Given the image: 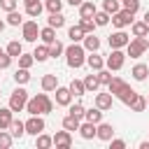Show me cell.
Listing matches in <instances>:
<instances>
[{
    "mask_svg": "<svg viewBox=\"0 0 149 149\" xmlns=\"http://www.w3.org/2000/svg\"><path fill=\"white\" fill-rule=\"evenodd\" d=\"M65 63H68V68H72V70H79L81 65H86V49L79 44V42H72L70 47H65Z\"/></svg>",
    "mask_w": 149,
    "mask_h": 149,
    "instance_id": "1",
    "label": "cell"
},
{
    "mask_svg": "<svg viewBox=\"0 0 149 149\" xmlns=\"http://www.w3.org/2000/svg\"><path fill=\"white\" fill-rule=\"evenodd\" d=\"M126 86H128V84H126L121 77H112V79H109V84H107V88H109V93H112V95H119Z\"/></svg>",
    "mask_w": 149,
    "mask_h": 149,
    "instance_id": "20",
    "label": "cell"
},
{
    "mask_svg": "<svg viewBox=\"0 0 149 149\" xmlns=\"http://www.w3.org/2000/svg\"><path fill=\"white\" fill-rule=\"evenodd\" d=\"M84 86H86V93H91V91H98L100 88V81H98V74H86V79H84Z\"/></svg>",
    "mask_w": 149,
    "mask_h": 149,
    "instance_id": "31",
    "label": "cell"
},
{
    "mask_svg": "<svg viewBox=\"0 0 149 149\" xmlns=\"http://www.w3.org/2000/svg\"><path fill=\"white\" fill-rule=\"evenodd\" d=\"M84 35H86V33L81 30V26H79V23H77V26H72V28L68 30V37H70L72 42H81V40H84Z\"/></svg>",
    "mask_w": 149,
    "mask_h": 149,
    "instance_id": "38",
    "label": "cell"
},
{
    "mask_svg": "<svg viewBox=\"0 0 149 149\" xmlns=\"http://www.w3.org/2000/svg\"><path fill=\"white\" fill-rule=\"evenodd\" d=\"M95 12H98V7H95V2H91V0H84V2L79 5V16H81V19H93Z\"/></svg>",
    "mask_w": 149,
    "mask_h": 149,
    "instance_id": "15",
    "label": "cell"
},
{
    "mask_svg": "<svg viewBox=\"0 0 149 149\" xmlns=\"http://www.w3.org/2000/svg\"><path fill=\"white\" fill-rule=\"evenodd\" d=\"M42 9H44V5H42L40 0H35V2H30V5H26V14H28L30 19H37V16L42 14Z\"/></svg>",
    "mask_w": 149,
    "mask_h": 149,
    "instance_id": "28",
    "label": "cell"
},
{
    "mask_svg": "<svg viewBox=\"0 0 149 149\" xmlns=\"http://www.w3.org/2000/svg\"><path fill=\"white\" fill-rule=\"evenodd\" d=\"M40 84H42V91L51 93V91H56V86H58V79H56V74H44Z\"/></svg>",
    "mask_w": 149,
    "mask_h": 149,
    "instance_id": "22",
    "label": "cell"
},
{
    "mask_svg": "<svg viewBox=\"0 0 149 149\" xmlns=\"http://www.w3.org/2000/svg\"><path fill=\"white\" fill-rule=\"evenodd\" d=\"M40 40H42L44 44H51V42L56 40V28H51V26L40 28Z\"/></svg>",
    "mask_w": 149,
    "mask_h": 149,
    "instance_id": "29",
    "label": "cell"
},
{
    "mask_svg": "<svg viewBox=\"0 0 149 149\" xmlns=\"http://www.w3.org/2000/svg\"><path fill=\"white\" fill-rule=\"evenodd\" d=\"M123 63H126V54L121 49H112V54L105 58V68L107 70H121Z\"/></svg>",
    "mask_w": 149,
    "mask_h": 149,
    "instance_id": "4",
    "label": "cell"
},
{
    "mask_svg": "<svg viewBox=\"0 0 149 149\" xmlns=\"http://www.w3.org/2000/svg\"><path fill=\"white\" fill-rule=\"evenodd\" d=\"M86 65H88L93 72H98V70L105 68V58L98 56V51H91V56H86Z\"/></svg>",
    "mask_w": 149,
    "mask_h": 149,
    "instance_id": "13",
    "label": "cell"
},
{
    "mask_svg": "<svg viewBox=\"0 0 149 149\" xmlns=\"http://www.w3.org/2000/svg\"><path fill=\"white\" fill-rule=\"evenodd\" d=\"M49 26H51V28H56V30H58V28H63V26H65V16H63L61 12L49 14Z\"/></svg>",
    "mask_w": 149,
    "mask_h": 149,
    "instance_id": "37",
    "label": "cell"
},
{
    "mask_svg": "<svg viewBox=\"0 0 149 149\" xmlns=\"http://www.w3.org/2000/svg\"><path fill=\"white\" fill-rule=\"evenodd\" d=\"M35 144H37V149H49L54 144V137L51 135H44V130H42L40 135H35Z\"/></svg>",
    "mask_w": 149,
    "mask_h": 149,
    "instance_id": "30",
    "label": "cell"
},
{
    "mask_svg": "<svg viewBox=\"0 0 149 149\" xmlns=\"http://www.w3.org/2000/svg\"><path fill=\"white\" fill-rule=\"evenodd\" d=\"M95 137L102 140V142H109V140L114 137V126H112V123H105V121L95 123Z\"/></svg>",
    "mask_w": 149,
    "mask_h": 149,
    "instance_id": "10",
    "label": "cell"
},
{
    "mask_svg": "<svg viewBox=\"0 0 149 149\" xmlns=\"http://www.w3.org/2000/svg\"><path fill=\"white\" fill-rule=\"evenodd\" d=\"M79 123H81V119H77V116H72V114H68V116H63V128L65 130H77L79 128Z\"/></svg>",
    "mask_w": 149,
    "mask_h": 149,
    "instance_id": "34",
    "label": "cell"
},
{
    "mask_svg": "<svg viewBox=\"0 0 149 149\" xmlns=\"http://www.w3.org/2000/svg\"><path fill=\"white\" fill-rule=\"evenodd\" d=\"M121 9H126V12H130V14H137L140 0H121Z\"/></svg>",
    "mask_w": 149,
    "mask_h": 149,
    "instance_id": "41",
    "label": "cell"
},
{
    "mask_svg": "<svg viewBox=\"0 0 149 149\" xmlns=\"http://www.w3.org/2000/svg\"><path fill=\"white\" fill-rule=\"evenodd\" d=\"M84 119H86V121H91V123H100V121H102V109H100V107L84 109Z\"/></svg>",
    "mask_w": 149,
    "mask_h": 149,
    "instance_id": "23",
    "label": "cell"
},
{
    "mask_svg": "<svg viewBox=\"0 0 149 149\" xmlns=\"http://www.w3.org/2000/svg\"><path fill=\"white\" fill-rule=\"evenodd\" d=\"M147 107H149V98H147Z\"/></svg>",
    "mask_w": 149,
    "mask_h": 149,
    "instance_id": "60",
    "label": "cell"
},
{
    "mask_svg": "<svg viewBox=\"0 0 149 149\" xmlns=\"http://www.w3.org/2000/svg\"><path fill=\"white\" fill-rule=\"evenodd\" d=\"M9 65H12V56H9L7 51H5V54L0 56V70H7Z\"/></svg>",
    "mask_w": 149,
    "mask_h": 149,
    "instance_id": "51",
    "label": "cell"
},
{
    "mask_svg": "<svg viewBox=\"0 0 149 149\" xmlns=\"http://www.w3.org/2000/svg\"><path fill=\"white\" fill-rule=\"evenodd\" d=\"M23 112H28V114H42V107H40V100H37V95L28 98V102H26V109H23Z\"/></svg>",
    "mask_w": 149,
    "mask_h": 149,
    "instance_id": "33",
    "label": "cell"
},
{
    "mask_svg": "<svg viewBox=\"0 0 149 149\" xmlns=\"http://www.w3.org/2000/svg\"><path fill=\"white\" fill-rule=\"evenodd\" d=\"M12 133H7V130H0V149H9L12 147Z\"/></svg>",
    "mask_w": 149,
    "mask_h": 149,
    "instance_id": "48",
    "label": "cell"
},
{
    "mask_svg": "<svg viewBox=\"0 0 149 149\" xmlns=\"http://www.w3.org/2000/svg\"><path fill=\"white\" fill-rule=\"evenodd\" d=\"M54 137V144H56V149H70L72 147V133L70 130H58L56 135H51Z\"/></svg>",
    "mask_w": 149,
    "mask_h": 149,
    "instance_id": "9",
    "label": "cell"
},
{
    "mask_svg": "<svg viewBox=\"0 0 149 149\" xmlns=\"http://www.w3.org/2000/svg\"><path fill=\"white\" fill-rule=\"evenodd\" d=\"M68 88H70V93H72V95H77V98L86 95V86H84V81H81V79H72Z\"/></svg>",
    "mask_w": 149,
    "mask_h": 149,
    "instance_id": "26",
    "label": "cell"
},
{
    "mask_svg": "<svg viewBox=\"0 0 149 149\" xmlns=\"http://www.w3.org/2000/svg\"><path fill=\"white\" fill-rule=\"evenodd\" d=\"M79 135L84 137V140H93L95 137V123H91V121H84V123H79Z\"/></svg>",
    "mask_w": 149,
    "mask_h": 149,
    "instance_id": "18",
    "label": "cell"
},
{
    "mask_svg": "<svg viewBox=\"0 0 149 149\" xmlns=\"http://www.w3.org/2000/svg\"><path fill=\"white\" fill-rule=\"evenodd\" d=\"M14 81L21 84V86L28 84V81H30V72H28V68H19V70L14 72Z\"/></svg>",
    "mask_w": 149,
    "mask_h": 149,
    "instance_id": "35",
    "label": "cell"
},
{
    "mask_svg": "<svg viewBox=\"0 0 149 149\" xmlns=\"http://www.w3.org/2000/svg\"><path fill=\"white\" fill-rule=\"evenodd\" d=\"M21 35H23L26 42H37V37H40V26H37V21H23V23H21Z\"/></svg>",
    "mask_w": 149,
    "mask_h": 149,
    "instance_id": "6",
    "label": "cell"
},
{
    "mask_svg": "<svg viewBox=\"0 0 149 149\" xmlns=\"http://www.w3.org/2000/svg\"><path fill=\"white\" fill-rule=\"evenodd\" d=\"M37 100H40V107H42V114H49L51 109H54V100L47 95V91L44 93H37Z\"/></svg>",
    "mask_w": 149,
    "mask_h": 149,
    "instance_id": "27",
    "label": "cell"
},
{
    "mask_svg": "<svg viewBox=\"0 0 149 149\" xmlns=\"http://www.w3.org/2000/svg\"><path fill=\"white\" fill-rule=\"evenodd\" d=\"M102 9L112 16L114 12H119V9H121V0H102Z\"/></svg>",
    "mask_w": 149,
    "mask_h": 149,
    "instance_id": "40",
    "label": "cell"
},
{
    "mask_svg": "<svg viewBox=\"0 0 149 149\" xmlns=\"http://www.w3.org/2000/svg\"><path fill=\"white\" fill-rule=\"evenodd\" d=\"M128 107H130L133 112H144V109H147V98L137 93V95H135V100H133V102H130Z\"/></svg>",
    "mask_w": 149,
    "mask_h": 149,
    "instance_id": "36",
    "label": "cell"
},
{
    "mask_svg": "<svg viewBox=\"0 0 149 149\" xmlns=\"http://www.w3.org/2000/svg\"><path fill=\"white\" fill-rule=\"evenodd\" d=\"M9 133H12V137H23V135H26V123H23L21 119H12Z\"/></svg>",
    "mask_w": 149,
    "mask_h": 149,
    "instance_id": "21",
    "label": "cell"
},
{
    "mask_svg": "<svg viewBox=\"0 0 149 149\" xmlns=\"http://www.w3.org/2000/svg\"><path fill=\"white\" fill-rule=\"evenodd\" d=\"M70 109H68V114H72V116H77V119H84V105L81 102H74V105H68Z\"/></svg>",
    "mask_w": 149,
    "mask_h": 149,
    "instance_id": "44",
    "label": "cell"
},
{
    "mask_svg": "<svg viewBox=\"0 0 149 149\" xmlns=\"http://www.w3.org/2000/svg\"><path fill=\"white\" fill-rule=\"evenodd\" d=\"M2 54H5V49H2V47H0V56H2Z\"/></svg>",
    "mask_w": 149,
    "mask_h": 149,
    "instance_id": "59",
    "label": "cell"
},
{
    "mask_svg": "<svg viewBox=\"0 0 149 149\" xmlns=\"http://www.w3.org/2000/svg\"><path fill=\"white\" fill-rule=\"evenodd\" d=\"M84 0H68V5H72V7H79Z\"/></svg>",
    "mask_w": 149,
    "mask_h": 149,
    "instance_id": "53",
    "label": "cell"
},
{
    "mask_svg": "<svg viewBox=\"0 0 149 149\" xmlns=\"http://www.w3.org/2000/svg\"><path fill=\"white\" fill-rule=\"evenodd\" d=\"M26 102H28V91L19 84V88H14L12 95H9V109L12 112H23L26 109Z\"/></svg>",
    "mask_w": 149,
    "mask_h": 149,
    "instance_id": "2",
    "label": "cell"
},
{
    "mask_svg": "<svg viewBox=\"0 0 149 149\" xmlns=\"http://www.w3.org/2000/svg\"><path fill=\"white\" fill-rule=\"evenodd\" d=\"M133 16H135V14H130V12H126V9H119V12L112 14L109 21H112V26H116V28H128V26L135 21Z\"/></svg>",
    "mask_w": 149,
    "mask_h": 149,
    "instance_id": "7",
    "label": "cell"
},
{
    "mask_svg": "<svg viewBox=\"0 0 149 149\" xmlns=\"http://www.w3.org/2000/svg\"><path fill=\"white\" fill-rule=\"evenodd\" d=\"M81 47L91 54V51H98L100 49V40L95 37V33H88V35H84V40H81Z\"/></svg>",
    "mask_w": 149,
    "mask_h": 149,
    "instance_id": "12",
    "label": "cell"
},
{
    "mask_svg": "<svg viewBox=\"0 0 149 149\" xmlns=\"http://www.w3.org/2000/svg\"><path fill=\"white\" fill-rule=\"evenodd\" d=\"M142 21H144V23L149 26V12H144V19H142Z\"/></svg>",
    "mask_w": 149,
    "mask_h": 149,
    "instance_id": "55",
    "label": "cell"
},
{
    "mask_svg": "<svg viewBox=\"0 0 149 149\" xmlns=\"http://www.w3.org/2000/svg\"><path fill=\"white\" fill-rule=\"evenodd\" d=\"M33 63H35L33 54H21V56H19V68H28V70H30Z\"/></svg>",
    "mask_w": 149,
    "mask_h": 149,
    "instance_id": "49",
    "label": "cell"
},
{
    "mask_svg": "<svg viewBox=\"0 0 149 149\" xmlns=\"http://www.w3.org/2000/svg\"><path fill=\"white\" fill-rule=\"evenodd\" d=\"M44 7L49 9V14H56V12H63V0H47Z\"/></svg>",
    "mask_w": 149,
    "mask_h": 149,
    "instance_id": "45",
    "label": "cell"
},
{
    "mask_svg": "<svg viewBox=\"0 0 149 149\" xmlns=\"http://www.w3.org/2000/svg\"><path fill=\"white\" fill-rule=\"evenodd\" d=\"M5 26H7V21H2V19H0V33L5 30Z\"/></svg>",
    "mask_w": 149,
    "mask_h": 149,
    "instance_id": "56",
    "label": "cell"
},
{
    "mask_svg": "<svg viewBox=\"0 0 149 149\" xmlns=\"http://www.w3.org/2000/svg\"><path fill=\"white\" fill-rule=\"evenodd\" d=\"M130 33H133V37H149V26L144 21H133Z\"/></svg>",
    "mask_w": 149,
    "mask_h": 149,
    "instance_id": "17",
    "label": "cell"
},
{
    "mask_svg": "<svg viewBox=\"0 0 149 149\" xmlns=\"http://www.w3.org/2000/svg\"><path fill=\"white\" fill-rule=\"evenodd\" d=\"M147 51H149V37H147Z\"/></svg>",
    "mask_w": 149,
    "mask_h": 149,
    "instance_id": "58",
    "label": "cell"
},
{
    "mask_svg": "<svg viewBox=\"0 0 149 149\" xmlns=\"http://www.w3.org/2000/svg\"><path fill=\"white\" fill-rule=\"evenodd\" d=\"M16 5H19V0H0L2 12H12V9H16Z\"/></svg>",
    "mask_w": 149,
    "mask_h": 149,
    "instance_id": "50",
    "label": "cell"
},
{
    "mask_svg": "<svg viewBox=\"0 0 149 149\" xmlns=\"http://www.w3.org/2000/svg\"><path fill=\"white\" fill-rule=\"evenodd\" d=\"M135 95H137V91H133L130 86H126V88H123V91H121V93H119L116 98H119V100H121L123 105H130V102L135 100Z\"/></svg>",
    "mask_w": 149,
    "mask_h": 149,
    "instance_id": "32",
    "label": "cell"
},
{
    "mask_svg": "<svg viewBox=\"0 0 149 149\" xmlns=\"http://www.w3.org/2000/svg\"><path fill=\"white\" fill-rule=\"evenodd\" d=\"M109 147H112V149H126V142H123V140H114V137H112V140H109Z\"/></svg>",
    "mask_w": 149,
    "mask_h": 149,
    "instance_id": "52",
    "label": "cell"
},
{
    "mask_svg": "<svg viewBox=\"0 0 149 149\" xmlns=\"http://www.w3.org/2000/svg\"><path fill=\"white\" fill-rule=\"evenodd\" d=\"M140 149H149V140H144V142H140Z\"/></svg>",
    "mask_w": 149,
    "mask_h": 149,
    "instance_id": "54",
    "label": "cell"
},
{
    "mask_svg": "<svg viewBox=\"0 0 149 149\" xmlns=\"http://www.w3.org/2000/svg\"><path fill=\"white\" fill-rule=\"evenodd\" d=\"M109 19H112V16H109V14L105 12V9H102V12H95V14H93V21H95V26H107V23H109Z\"/></svg>",
    "mask_w": 149,
    "mask_h": 149,
    "instance_id": "43",
    "label": "cell"
},
{
    "mask_svg": "<svg viewBox=\"0 0 149 149\" xmlns=\"http://www.w3.org/2000/svg\"><path fill=\"white\" fill-rule=\"evenodd\" d=\"M33 58L37 61V63H44L47 58H49V44H40V47H35V51H33Z\"/></svg>",
    "mask_w": 149,
    "mask_h": 149,
    "instance_id": "25",
    "label": "cell"
},
{
    "mask_svg": "<svg viewBox=\"0 0 149 149\" xmlns=\"http://www.w3.org/2000/svg\"><path fill=\"white\" fill-rule=\"evenodd\" d=\"M30 2H35V0H23V5H30Z\"/></svg>",
    "mask_w": 149,
    "mask_h": 149,
    "instance_id": "57",
    "label": "cell"
},
{
    "mask_svg": "<svg viewBox=\"0 0 149 149\" xmlns=\"http://www.w3.org/2000/svg\"><path fill=\"white\" fill-rule=\"evenodd\" d=\"M144 51H147V37H133L126 44V56H130V58H140V56H144Z\"/></svg>",
    "mask_w": 149,
    "mask_h": 149,
    "instance_id": "3",
    "label": "cell"
},
{
    "mask_svg": "<svg viewBox=\"0 0 149 149\" xmlns=\"http://www.w3.org/2000/svg\"><path fill=\"white\" fill-rule=\"evenodd\" d=\"M130 74H133V79H135V81H144V79H147V74H149V65H147V63H137V65H133Z\"/></svg>",
    "mask_w": 149,
    "mask_h": 149,
    "instance_id": "16",
    "label": "cell"
},
{
    "mask_svg": "<svg viewBox=\"0 0 149 149\" xmlns=\"http://www.w3.org/2000/svg\"><path fill=\"white\" fill-rule=\"evenodd\" d=\"M5 51H7V54H9L12 58H19V56L23 54V44H21L19 40H12V42H9L7 47H5Z\"/></svg>",
    "mask_w": 149,
    "mask_h": 149,
    "instance_id": "24",
    "label": "cell"
},
{
    "mask_svg": "<svg viewBox=\"0 0 149 149\" xmlns=\"http://www.w3.org/2000/svg\"><path fill=\"white\" fill-rule=\"evenodd\" d=\"M112 102H114V95L112 93H98L95 95V107H100L102 112L112 109Z\"/></svg>",
    "mask_w": 149,
    "mask_h": 149,
    "instance_id": "14",
    "label": "cell"
},
{
    "mask_svg": "<svg viewBox=\"0 0 149 149\" xmlns=\"http://www.w3.org/2000/svg\"><path fill=\"white\" fill-rule=\"evenodd\" d=\"M79 26H81V30H84L86 35L95 30V21H93V19H81V16H79Z\"/></svg>",
    "mask_w": 149,
    "mask_h": 149,
    "instance_id": "46",
    "label": "cell"
},
{
    "mask_svg": "<svg viewBox=\"0 0 149 149\" xmlns=\"http://www.w3.org/2000/svg\"><path fill=\"white\" fill-rule=\"evenodd\" d=\"M65 51V47H63V42H58V40H54L51 44H49V58H58L61 54Z\"/></svg>",
    "mask_w": 149,
    "mask_h": 149,
    "instance_id": "39",
    "label": "cell"
},
{
    "mask_svg": "<svg viewBox=\"0 0 149 149\" xmlns=\"http://www.w3.org/2000/svg\"><path fill=\"white\" fill-rule=\"evenodd\" d=\"M12 119H14V112L9 109V105L7 107H0V130H7L9 123H12Z\"/></svg>",
    "mask_w": 149,
    "mask_h": 149,
    "instance_id": "19",
    "label": "cell"
},
{
    "mask_svg": "<svg viewBox=\"0 0 149 149\" xmlns=\"http://www.w3.org/2000/svg\"><path fill=\"white\" fill-rule=\"evenodd\" d=\"M7 23H9V26H21V23H23V16H21L16 9H12V12H7Z\"/></svg>",
    "mask_w": 149,
    "mask_h": 149,
    "instance_id": "42",
    "label": "cell"
},
{
    "mask_svg": "<svg viewBox=\"0 0 149 149\" xmlns=\"http://www.w3.org/2000/svg\"><path fill=\"white\" fill-rule=\"evenodd\" d=\"M128 42H130V35L123 33V28H116V30L109 35V47H112V49H126Z\"/></svg>",
    "mask_w": 149,
    "mask_h": 149,
    "instance_id": "8",
    "label": "cell"
},
{
    "mask_svg": "<svg viewBox=\"0 0 149 149\" xmlns=\"http://www.w3.org/2000/svg\"><path fill=\"white\" fill-rule=\"evenodd\" d=\"M70 102H72V93H70V88H65V86H56V105L68 107Z\"/></svg>",
    "mask_w": 149,
    "mask_h": 149,
    "instance_id": "11",
    "label": "cell"
},
{
    "mask_svg": "<svg viewBox=\"0 0 149 149\" xmlns=\"http://www.w3.org/2000/svg\"><path fill=\"white\" fill-rule=\"evenodd\" d=\"M95 74H98L100 86H107V84H109V79H112V70H105V68H102V70H98Z\"/></svg>",
    "mask_w": 149,
    "mask_h": 149,
    "instance_id": "47",
    "label": "cell"
},
{
    "mask_svg": "<svg viewBox=\"0 0 149 149\" xmlns=\"http://www.w3.org/2000/svg\"><path fill=\"white\" fill-rule=\"evenodd\" d=\"M23 123H26V133H28V135H40V133L47 128V123H44L42 114H30V119H28V121H23Z\"/></svg>",
    "mask_w": 149,
    "mask_h": 149,
    "instance_id": "5",
    "label": "cell"
}]
</instances>
